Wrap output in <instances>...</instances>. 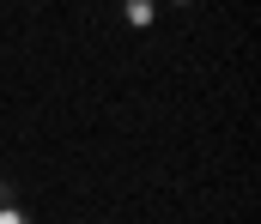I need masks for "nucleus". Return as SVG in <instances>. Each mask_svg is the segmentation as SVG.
Returning <instances> with one entry per match:
<instances>
[{
  "label": "nucleus",
  "mask_w": 261,
  "mask_h": 224,
  "mask_svg": "<svg viewBox=\"0 0 261 224\" xmlns=\"http://www.w3.org/2000/svg\"><path fill=\"white\" fill-rule=\"evenodd\" d=\"M0 224H31V212H18V206H0Z\"/></svg>",
  "instance_id": "obj_1"
},
{
  "label": "nucleus",
  "mask_w": 261,
  "mask_h": 224,
  "mask_svg": "<svg viewBox=\"0 0 261 224\" xmlns=\"http://www.w3.org/2000/svg\"><path fill=\"white\" fill-rule=\"evenodd\" d=\"M0 206H12V182L6 176H0Z\"/></svg>",
  "instance_id": "obj_2"
},
{
  "label": "nucleus",
  "mask_w": 261,
  "mask_h": 224,
  "mask_svg": "<svg viewBox=\"0 0 261 224\" xmlns=\"http://www.w3.org/2000/svg\"><path fill=\"white\" fill-rule=\"evenodd\" d=\"M176 6H195V0H176Z\"/></svg>",
  "instance_id": "obj_3"
}]
</instances>
